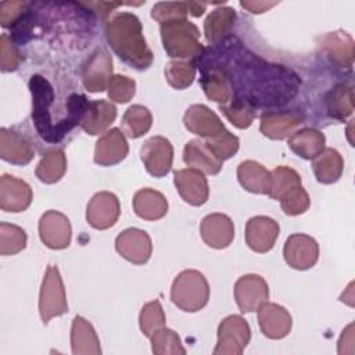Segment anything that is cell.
Masks as SVG:
<instances>
[{"label": "cell", "instance_id": "obj_49", "mask_svg": "<svg viewBox=\"0 0 355 355\" xmlns=\"http://www.w3.org/2000/svg\"><path fill=\"white\" fill-rule=\"evenodd\" d=\"M276 4V1H240V6L247 8L252 14H261L263 11H268Z\"/></svg>", "mask_w": 355, "mask_h": 355}, {"label": "cell", "instance_id": "obj_3", "mask_svg": "<svg viewBox=\"0 0 355 355\" xmlns=\"http://www.w3.org/2000/svg\"><path fill=\"white\" fill-rule=\"evenodd\" d=\"M161 40L164 50L172 58L197 60L204 53L198 28L187 18L161 24Z\"/></svg>", "mask_w": 355, "mask_h": 355}, {"label": "cell", "instance_id": "obj_35", "mask_svg": "<svg viewBox=\"0 0 355 355\" xmlns=\"http://www.w3.org/2000/svg\"><path fill=\"white\" fill-rule=\"evenodd\" d=\"M67 171V157L64 150L47 151L36 166V178L47 184L58 182Z\"/></svg>", "mask_w": 355, "mask_h": 355}, {"label": "cell", "instance_id": "obj_30", "mask_svg": "<svg viewBox=\"0 0 355 355\" xmlns=\"http://www.w3.org/2000/svg\"><path fill=\"white\" fill-rule=\"evenodd\" d=\"M71 345L72 354L75 355H98L101 354L100 340L85 318L75 316L71 329Z\"/></svg>", "mask_w": 355, "mask_h": 355}, {"label": "cell", "instance_id": "obj_4", "mask_svg": "<svg viewBox=\"0 0 355 355\" xmlns=\"http://www.w3.org/2000/svg\"><path fill=\"white\" fill-rule=\"evenodd\" d=\"M29 90L32 94V121L37 135L46 143H60L62 139L51 114L55 96L51 83L42 75H32Z\"/></svg>", "mask_w": 355, "mask_h": 355}, {"label": "cell", "instance_id": "obj_41", "mask_svg": "<svg viewBox=\"0 0 355 355\" xmlns=\"http://www.w3.org/2000/svg\"><path fill=\"white\" fill-rule=\"evenodd\" d=\"M165 324V313L158 300L147 302L139 316V326L140 330L146 337H151L155 331L162 329Z\"/></svg>", "mask_w": 355, "mask_h": 355}, {"label": "cell", "instance_id": "obj_12", "mask_svg": "<svg viewBox=\"0 0 355 355\" xmlns=\"http://www.w3.org/2000/svg\"><path fill=\"white\" fill-rule=\"evenodd\" d=\"M115 248L121 257L135 265L146 263L153 252L150 236L137 227H129L115 239Z\"/></svg>", "mask_w": 355, "mask_h": 355}, {"label": "cell", "instance_id": "obj_13", "mask_svg": "<svg viewBox=\"0 0 355 355\" xmlns=\"http://www.w3.org/2000/svg\"><path fill=\"white\" fill-rule=\"evenodd\" d=\"M119 200L111 191L96 193L86 207L87 223L98 230L114 226L119 218Z\"/></svg>", "mask_w": 355, "mask_h": 355}, {"label": "cell", "instance_id": "obj_48", "mask_svg": "<svg viewBox=\"0 0 355 355\" xmlns=\"http://www.w3.org/2000/svg\"><path fill=\"white\" fill-rule=\"evenodd\" d=\"M31 3L3 1L0 4V22L3 28H12L29 10Z\"/></svg>", "mask_w": 355, "mask_h": 355}, {"label": "cell", "instance_id": "obj_34", "mask_svg": "<svg viewBox=\"0 0 355 355\" xmlns=\"http://www.w3.org/2000/svg\"><path fill=\"white\" fill-rule=\"evenodd\" d=\"M323 98L330 118L344 121L354 111V90L351 85L340 83L329 90Z\"/></svg>", "mask_w": 355, "mask_h": 355}, {"label": "cell", "instance_id": "obj_26", "mask_svg": "<svg viewBox=\"0 0 355 355\" xmlns=\"http://www.w3.org/2000/svg\"><path fill=\"white\" fill-rule=\"evenodd\" d=\"M237 14L232 7H219L211 11L204 22V35L209 44L218 46L230 37Z\"/></svg>", "mask_w": 355, "mask_h": 355}, {"label": "cell", "instance_id": "obj_46", "mask_svg": "<svg viewBox=\"0 0 355 355\" xmlns=\"http://www.w3.org/2000/svg\"><path fill=\"white\" fill-rule=\"evenodd\" d=\"M107 89L111 101L128 103L136 93V82L125 75H114Z\"/></svg>", "mask_w": 355, "mask_h": 355}, {"label": "cell", "instance_id": "obj_1", "mask_svg": "<svg viewBox=\"0 0 355 355\" xmlns=\"http://www.w3.org/2000/svg\"><path fill=\"white\" fill-rule=\"evenodd\" d=\"M225 64L208 60L202 54L196 60L200 62L222 68L230 79L233 94L240 93L239 98L245 100L254 108L282 107L290 101L298 92L301 80L290 68L279 64H270L257 54L251 53L236 39L227 37L225 42Z\"/></svg>", "mask_w": 355, "mask_h": 355}, {"label": "cell", "instance_id": "obj_2", "mask_svg": "<svg viewBox=\"0 0 355 355\" xmlns=\"http://www.w3.org/2000/svg\"><path fill=\"white\" fill-rule=\"evenodd\" d=\"M105 37L114 53L128 65L139 71L153 64V51L143 36L140 19L132 12H118L107 21Z\"/></svg>", "mask_w": 355, "mask_h": 355}, {"label": "cell", "instance_id": "obj_37", "mask_svg": "<svg viewBox=\"0 0 355 355\" xmlns=\"http://www.w3.org/2000/svg\"><path fill=\"white\" fill-rule=\"evenodd\" d=\"M301 184V176L293 168L280 165L270 172V187L268 196L280 200L287 191Z\"/></svg>", "mask_w": 355, "mask_h": 355}, {"label": "cell", "instance_id": "obj_40", "mask_svg": "<svg viewBox=\"0 0 355 355\" xmlns=\"http://www.w3.org/2000/svg\"><path fill=\"white\" fill-rule=\"evenodd\" d=\"M26 233L22 227L1 222L0 223V254L14 255L26 247Z\"/></svg>", "mask_w": 355, "mask_h": 355}, {"label": "cell", "instance_id": "obj_29", "mask_svg": "<svg viewBox=\"0 0 355 355\" xmlns=\"http://www.w3.org/2000/svg\"><path fill=\"white\" fill-rule=\"evenodd\" d=\"M133 209L141 219L157 220L166 215L168 201L162 193L144 187L133 196Z\"/></svg>", "mask_w": 355, "mask_h": 355}, {"label": "cell", "instance_id": "obj_20", "mask_svg": "<svg viewBox=\"0 0 355 355\" xmlns=\"http://www.w3.org/2000/svg\"><path fill=\"white\" fill-rule=\"evenodd\" d=\"M128 153L129 146L125 135L118 128H112L97 140L94 147V162L101 166H112L125 159Z\"/></svg>", "mask_w": 355, "mask_h": 355}, {"label": "cell", "instance_id": "obj_45", "mask_svg": "<svg viewBox=\"0 0 355 355\" xmlns=\"http://www.w3.org/2000/svg\"><path fill=\"white\" fill-rule=\"evenodd\" d=\"M190 14V4L184 1H164L157 3L151 10V17L159 24L173 19H183Z\"/></svg>", "mask_w": 355, "mask_h": 355}, {"label": "cell", "instance_id": "obj_11", "mask_svg": "<svg viewBox=\"0 0 355 355\" xmlns=\"http://www.w3.org/2000/svg\"><path fill=\"white\" fill-rule=\"evenodd\" d=\"M269 287L259 275H244L234 284V300L241 312H254L268 301Z\"/></svg>", "mask_w": 355, "mask_h": 355}, {"label": "cell", "instance_id": "obj_38", "mask_svg": "<svg viewBox=\"0 0 355 355\" xmlns=\"http://www.w3.org/2000/svg\"><path fill=\"white\" fill-rule=\"evenodd\" d=\"M165 78L168 83L178 90L189 87L196 78L194 60H175L166 64Z\"/></svg>", "mask_w": 355, "mask_h": 355}, {"label": "cell", "instance_id": "obj_42", "mask_svg": "<svg viewBox=\"0 0 355 355\" xmlns=\"http://www.w3.org/2000/svg\"><path fill=\"white\" fill-rule=\"evenodd\" d=\"M204 141L208 146V148L212 151V154L222 162L233 157L237 153L240 146L239 137L226 129H223L222 132H219L212 137H207V140Z\"/></svg>", "mask_w": 355, "mask_h": 355}, {"label": "cell", "instance_id": "obj_25", "mask_svg": "<svg viewBox=\"0 0 355 355\" xmlns=\"http://www.w3.org/2000/svg\"><path fill=\"white\" fill-rule=\"evenodd\" d=\"M319 46L330 62L337 65V68H347L348 71L351 69L354 58V40L347 32L337 31L326 33L320 37Z\"/></svg>", "mask_w": 355, "mask_h": 355}, {"label": "cell", "instance_id": "obj_31", "mask_svg": "<svg viewBox=\"0 0 355 355\" xmlns=\"http://www.w3.org/2000/svg\"><path fill=\"white\" fill-rule=\"evenodd\" d=\"M324 135L315 128H304L288 137V147L304 159H313L324 148Z\"/></svg>", "mask_w": 355, "mask_h": 355}, {"label": "cell", "instance_id": "obj_17", "mask_svg": "<svg viewBox=\"0 0 355 355\" xmlns=\"http://www.w3.org/2000/svg\"><path fill=\"white\" fill-rule=\"evenodd\" d=\"M33 200L31 186L15 176L0 178V208L6 212H22Z\"/></svg>", "mask_w": 355, "mask_h": 355}, {"label": "cell", "instance_id": "obj_7", "mask_svg": "<svg viewBox=\"0 0 355 355\" xmlns=\"http://www.w3.org/2000/svg\"><path fill=\"white\" fill-rule=\"evenodd\" d=\"M251 338V330L244 318L230 315L218 327V343L214 355H240Z\"/></svg>", "mask_w": 355, "mask_h": 355}, {"label": "cell", "instance_id": "obj_28", "mask_svg": "<svg viewBox=\"0 0 355 355\" xmlns=\"http://www.w3.org/2000/svg\"><path fill=\"white\" fill-rule=\"evenodd\" d=\"M183 161L189 168L198 169L208 175L219 173L223 165V162L212 154L205 141L201 139H193L186 143L183 150Z\"/></svg>", "mask_w": 355, "mask_h": 355}, {"label": "cell", "instance_id": "obj_16", "mask_svg": "<svg viewBox=\"0 0 355 355\" xmlns=\"http://www.w3.org/2000/svg\"><path fill=\"white\" fill-rule=\"evenodd\" d=\"M279 223L269 216H252L245 225V243L255 252H268L279 237Z\"/></svg>", "mask_w": 355, "mask_h": 355}, {"label": "cell", "instance_id": "obj_23", "mask_svg": "<svg viewBox=\"0 0 355 355\" xmlns=\"http://www.w3.org/2000/svg\"><path fill=\"white\" fill-rule=\"evenodd\" d=\"M184 126L189 132L200 137H212L225 129L220 118L204 104L190 105L183 116Z\"/></svg>", "mask_w": 355, "mask_h": 355}, {"label": "cell", "instance_id": "obj_18", "mask_svg": "<svg viewBox=\"0 0 355 355\" xmlns=\"http://www.w3.org/2000/svg\"><path fill=\"white\" fill-rule=\"evenodd\" d=\"M196 67H200L201 71V78H200V85L205 93V96L209 100H214L216 103L226 104L232 97H233V87L230 83L229 76L226 72L211 64L194 61Z\"/></svg>", "mask_w": 355, "mask_h": 355}, {"label": "cell", "instance_id": "obj_24", "mask_svg": "<svg viewBox=\"0 0 355 355\" xmlns=\"http://www.w3.org/2000/svg\"><path fill=\"white\" fill-rule=\"evenodd\" d=\"M0 157L14 165H26L35 157L31 141L21 133L1 128L0 129Z\"/></svg>", "mask_w": 355, "mask_h": 355}, {"label": "cell", "instance_id": "obj_36", "mask_svg": "<svg viewBox=\"0 0 355 355\" xmlns=\"http://www.w3.org/2000/svg\"><path fill=\"white\" fill-rule=\"evenodd\" d=\"M121 123L123 132L129 137L137 139L150 130L153 125V115L147 107L135 104L125 111Z\"/></svg>", "mask_w": 355, "mask_h": 355}, {"label": "cell", "instance_id": "obj_14", "mask_svg": "<svg viewBox=\"0 0 355 355\" xmlns=\"http://www.w3.org/2000/svg\"><path fill=\"white\" fill-rule=\"evenodd\" d=\"M39 236L49 248H67L72 236L69 219L60 211L50 209L44 212L39 220Z\"/></svg>", "mask_w": 355, "mask_h": 355}, {"label": "cell", "instance_id": "obj_9", "mask_svg": "<svg viewBox=\"0 0 355 355\" xmlns=\"http://www.w3.org/2000/svg\"><path fill=\"white\" fill-rule=\"evenodd\" d=\"M283 257L293 269L306 270L318 262L319 244L308 234L294 233L284 243Z\"/></svg>", "mask_w": 355, "mask_h": 355}, {"label": "cell", "instance_id": "obj_19", "mask_svg": "<svg viewBox=\"0 0 355 355\" xmlns=\"http://www.w3.org/2000/svg\"><path fill=\"white\" fill-rule=\"evenodd\" d=\"M302 121L304 115L297 110L269 111L262 114L259 130L269 139L282 140L290 137L302 123Z\"/></svg>", "mask_w": 355, "mask_h": 355}, {"label": "cell", "instance_id": "obj_22", "mask_svg": "<svg viewBox=\"0 0 355 355\" xmlns=\"http://www.w3.org/2000/svg\"><path fill=\"white\" fill-rule=\"evenodd\" d=\"M291 315L282 305L266 301L258 308V323L268 338L286 337L291 330Z\"/></svg>", "mask_w": 355, "mask_h": 355}, {"label": "cell", "instance_id": "obj_6", "mask_svg": "<svg viewBox=\"0 0 355 355\" xmlns=\"http://www.w3.org/2000/svg\"><path fill=\"white\" fill-rule=\"evenodd\" d=\"M68 312L67 294L60 270L55 265H49L42 282L39 295V313L43 323H47L55 316Z\"/></svg>", "mask_w": 355, "mask_h": 355}, {"label": "cell", "instance_id": "obj_10", "mask_svg": "<svg viewBox=\"0 0 355 355\" xmlns=\"http://www.w3.org/2000/svg\"><path fill=\"white\" fill-rule=\"evenodd\" d=\"M173 183L182 200L193 207H200L207 202L209 197L208 180L204 172L194 168H184L175 171Z\"/></svg>", "mask_w": 355, "mask_h": 355}, {"label": "cell", "instance_id": "obj_21", "mask_svg": "<svg viewBox=\"0 0 355 355\" xmlns=\"http://www.w3.org/2000/svg\"><path fill=\"white\" fill-rule=\"evenodd\" d=\"M200 233L207 245L222 250L232 244L234 239V225L227 215L215 212L201 220Z\"/></svg>", "mask_w": 355, "mask_h": 355}, {"label": "cell", "instance_id": "obj_43", "mask_svg": "<svg viewBox=\"0 0 355 355\" xmlns=\"http://www.w3.org/2000/svg\"><path fill=\"white\" fill-rule=\"evenodd\" d=\"M150 340L154 354H186L180 337L171 329H159L150 337Z\"/></svg>", "mask_w": 355, "mask_h": 355}, {"label": "cell", "instance_id": "obj_32", "mask_svg": "<svg viewBox=\"0 0 355 355\" xmlns=\"http://www.w3.org/2000/svg\"><path fill=\"white\" fill-rule=\"evenodd\" d=\"M312 169L319 183L331 184L341 178L344 159L337 150L323 148V151L312 159Z\"/></svg>", "mask_w": 355, "mask_h": 355}, {"label": "cell", "instance_id": "obj_5", "mask_svg": "<svg viewBox=\"0 0 355 355\" xmlns=\"http://www.w3.org/2000/svg\"><path fill=\"white\" fill-rule=\"evenodd\" d=\"M172 302L184 312L202 309L209 300V286L204 275L194 269L180 272L171 288Z\"/></svg>", "mask_w": 355, "mask_h": 355}, {"label": "cell", "instance_id": "obj_27", "mask_svg": "<svg viewBox=\"0 0 355 355\" xmlns=\"http://www.w3.org/2000/svg\"><path fill=\"white\" fill-rule=\"evenodd\" d=\"M116 116V108L111 101L94 100L89 101L87 110L80 121V128L92 135H100L107 130V128L114 122Z\"/></svg>", "mask_w": 355, "mask_h": 355}, {"label": "cell", "instance_id": "obj_44", "mask_svg": "<svg viewBox=\"0 0 355 355\" xmlns=\"http://www.w3.org/2000/svg\"><path fill=\"white\" fill-rule=\"evenodd\" d=\"M279 201H280V205H282V209L284 211V214L291 215V216L304 214L309 208V204H311V198H309L306 190L302 187V184L287 191Z\"/></svg>", "mask_w": 355, "mask_h": 355}, {"label": "cell", "instance_id": "obj_33", "mask_svg": "<svg viewBox=\"0 0 355 355\" xmlns=\"http://www.w3.org/2000/svg\"><path fill=\"white\" fill-rule=\"evenodd\" d=\"M237 179L250 193L268 194L270 187V172L259 162L247 159L237 166Z\"/></svg>", "mask_w": 355, "mask_h": 355}, {"label": "cell", "instance_id": "obj_8", "mask_svg": "<svg viewBox=\"0 0 355 355\" xmlns=\"http://www.w3.org/2000/svg\"><path fill=\"white\" fill-rule=\"evenodd\" d=\"M140 158L150 175L162 178L172 168L173 147L164 136H153L143 143Z\"/></svg>", "mask_w": 355, "mask_h": 355}, {"label": "cell", "instance_id": "obj_47", "mask_svg": "<svg viewBox=\"0 0 355 355\" xmlns=\"http://www.w3.org/2000/svg\"><path fill=\"white\" fill-rule=\"evenodd\" d=\"M22 60L19 50L17 49L12 39L3 33L0 37V68L3 72L15 71Z\"/></svg>", "mask_w": 355, "mask_h": 355}, {"label": "cell", "instance_id": "obj_15", "mask_svg": "<svg viewBox=\"0 0 355 355\" xmlns=\"http://www.w3.org/2000/svg\"><path fill=\"white\" fill-rule=\"evenodd\" d=\"M112 76V57L104 49L96 50L83 65V86L90 93H98L108 87Z\"/></svg>", "mask_w": 355, "mask_h": 355}, {"label": "cell", "instance_id": "obj_39", "mask_svg": "<svg viewBox=\"0 0 355 355\" xmlns=\"http://www.w3.org/2000/svg\"><path fill=\"white\" fill-rule=\"evenodd\" d=\"M219 110L239 129L248 128L255 118V108L239 97H232L226 104L219 105Z\"/></svg>", "mask_w": 355, "mask_h": 355}]
</instances>
